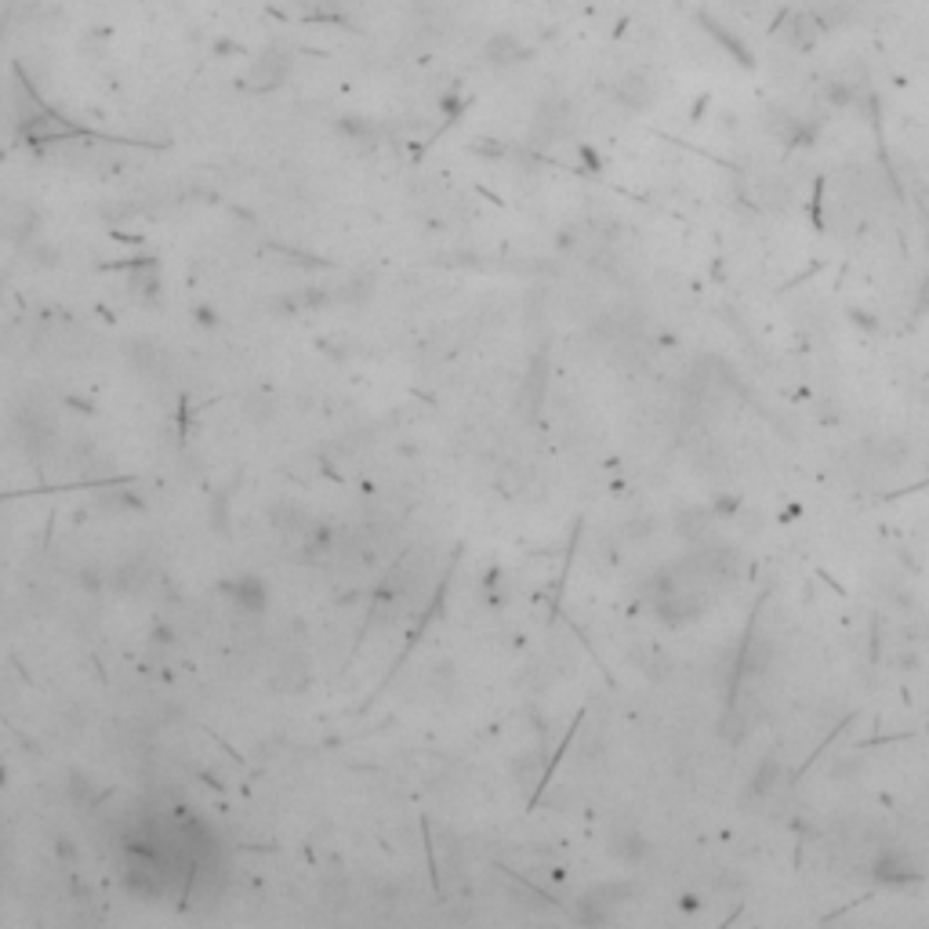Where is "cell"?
I'll list each match as a JSON object with an SVG mask.
<instances>
[{
	"instance_id": "obj_1",
	"label": "cell",
	"mask_w": 929,
	"mask_h": 929,
	"mask_svg": "<svg viewBox=\"0 0 929 929\" xmlns=\"http://www.w3.org/2000/svg\"><path fill=\"white\" fill-rule=\"evenodd\" d=\"M225 596H229L232 610H237V614H251V617L266 614V606H269V588H266V581L255 577V574L232 577V581L225 585Z\"/></svg>"
}]
</instances>
